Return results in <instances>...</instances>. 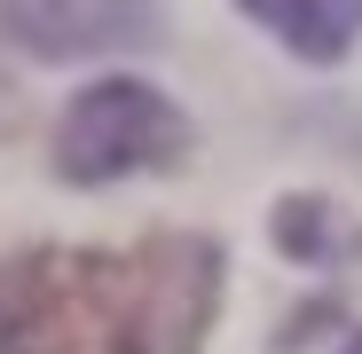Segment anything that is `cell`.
<instances>
[{
	"label": "cell",
	"instance_id": "obj_1",
	"mask_svg": "<svg viewBox=\"0 0 362 354\" xmlns=\"http://www.w3.org/2000/svg\"><path fill=\"white\" fill-rule=\"evenodd\" d=\"M221 315V244L189 228L127 252L32 244L0 260V354H197Z\"/></svg>",
	"mask_w": 362,
	"mask_h": 354
},
{
	"label": "cell",
	"instance_id": "obj_2",
	"mask_svg": "<svg viewBox=\"0 0 362 354\" xmlns=\"http://www.w3.org/2000/svg\"><path fill=\"white\" fill-rule=\"evenodd\" d=\"M189 150V126H181V110L142 87V79H103L87 87L64 126H55V173L64 182H118V173H142V165H165Z\"/></svg>",
	"mask_w": 362,
	"mask_h": 354
},
{
	"label": "cell",
	"instance_id": "obj_3",
	"mask_svg": "<svg viewBox=\"0 0 362 354\" xmlns=\"http://www.w3.org/2000/svg\"><path fill=\"white\" fill-rule=\"evenodd\" d=\"M158 32H165V16L150 0H0V40L40 55V64L150 47Z\"/></svg>",
	"mask_w": 362,
	"mask_h": 354
},
{
	"label": "cell",
	"instance_id": "obj_4",
	"mask_svg": "<svg viewBox=\"0 0 362 354\" xmlns=\"http://www.w3.org/2000/svg\"><path fill=\"white\" fill-rule=\"evenodd\" d=\"M260 32H276L291 55L308 64H339V55L362 40V0H236Z\"/></svg>",
	"mask_w": 362,
	"mask_h": 354
},
{
	"label": "cell",
	"instance_id": "obj_5",
	"mask_svg": "<svg viewBox=\"0 0 362 354\" xmlns=\"http://www.w3.org/2000/svg\"><path fill=\"white\" fill-rule=\"evenodd\" d=\"M276 244L291 260H346L354 252V220H339L323 197H291V205H276Z\"/></svg>",
	"mask_w": 362,
	"mask_h": 354
},
{
	"label": "cell",
	"instance_id": "obj_6",
	"mask_svg": "<svg viewBox=\"0 0 362 354\" xmlns=\"http://www.w3.org/2000/svg\"><path fill=\"white\" fill-rule=\"evenodd\" d=\"M339 354H362V331H354V338H346V346H339Z\"/></svg>",
	"mask_w": 362,
	"mask_h": 354
}]
</instances>
